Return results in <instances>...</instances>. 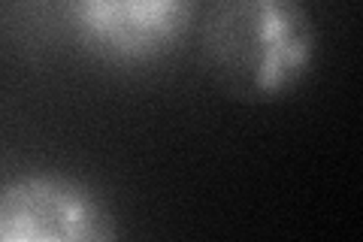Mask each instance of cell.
<instances>
[{
	"instance_id": "obj_1",
	"label": "cell",
	"mask_w": 363,
	"mask_h": 242,
	"mask_svg": "<svg viewBox=\"0 0 363 242\" xmlns=\"http://www.w3.org/2000/svg\"><path fill=\"white\" fill-rule=\"evenodd\" d=\"M315 21L300 0H212L200 57L215 85L242 103H272L315 64Z\"/></svg>"
},
{
	"instance_id": "obj_2",
	"label": "cell",
	"mask_w": 363,
	"mask_h": 242,
	"mask_svg": "<svg viewBox=\"0 0 363 242\" xmlns=\"http://www.w3.org/2000/svg\"><path fill=\"white\" fill-rule=\"evenodd\" d=\"M82 49L109 64H149L185 37L194 0H61Z\"/></svg>"
},
{
	"instance_id": "obj_3",
	"label": "cell",
	"mask_w": 363,
	"mask_h": 242,
	"mask_svg": "<svg viewBox=\"0 0 363 242\" xmlns=\"http://www.w3.org/2000/svg\"><path fill=\"white\" fill-rule=\"evenodd\" d=\"M116 236L106 206L82 182L30 172L0 188V242H97Z\"/></svg>"
}]
</instances>
